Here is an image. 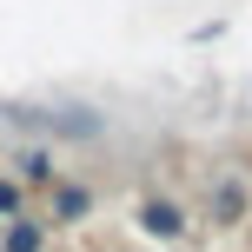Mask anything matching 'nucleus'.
<instances>
[{
	"label": "nucleus",
	"mask_w": 252,
	"mask_h": 252,
	"mask_svg": "<svg viewBox=\"0 0 252 252\" xmlns=\"http://www.w3.org/2000/svg\"><path fill=\"white\" fill-rule=\"evenodd\" d=\"M0 252H40V226H7V239H0Z\"/></svg>",
	"instance_id": "1"
}]
</instances>
